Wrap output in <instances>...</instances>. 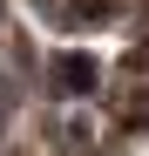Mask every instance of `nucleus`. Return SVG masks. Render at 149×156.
Wrapping results in <instances>:
<instances>
[{"mask_svg": "<svg viewBox=\"0 0 149 156\" xmlns=\"http://www.w3.org/2000/svg\"><path fill=\"white\" fill-rule=\"evenodd\" d=\"M47 82H54L61 95H88L95 82H102V68H95V55H54V68H47Z\"/></svg>", "mask_w": 149, "mask_h": 156, "instance_id": "nucleus-1", "label": "nucleus"}]
</instances>
